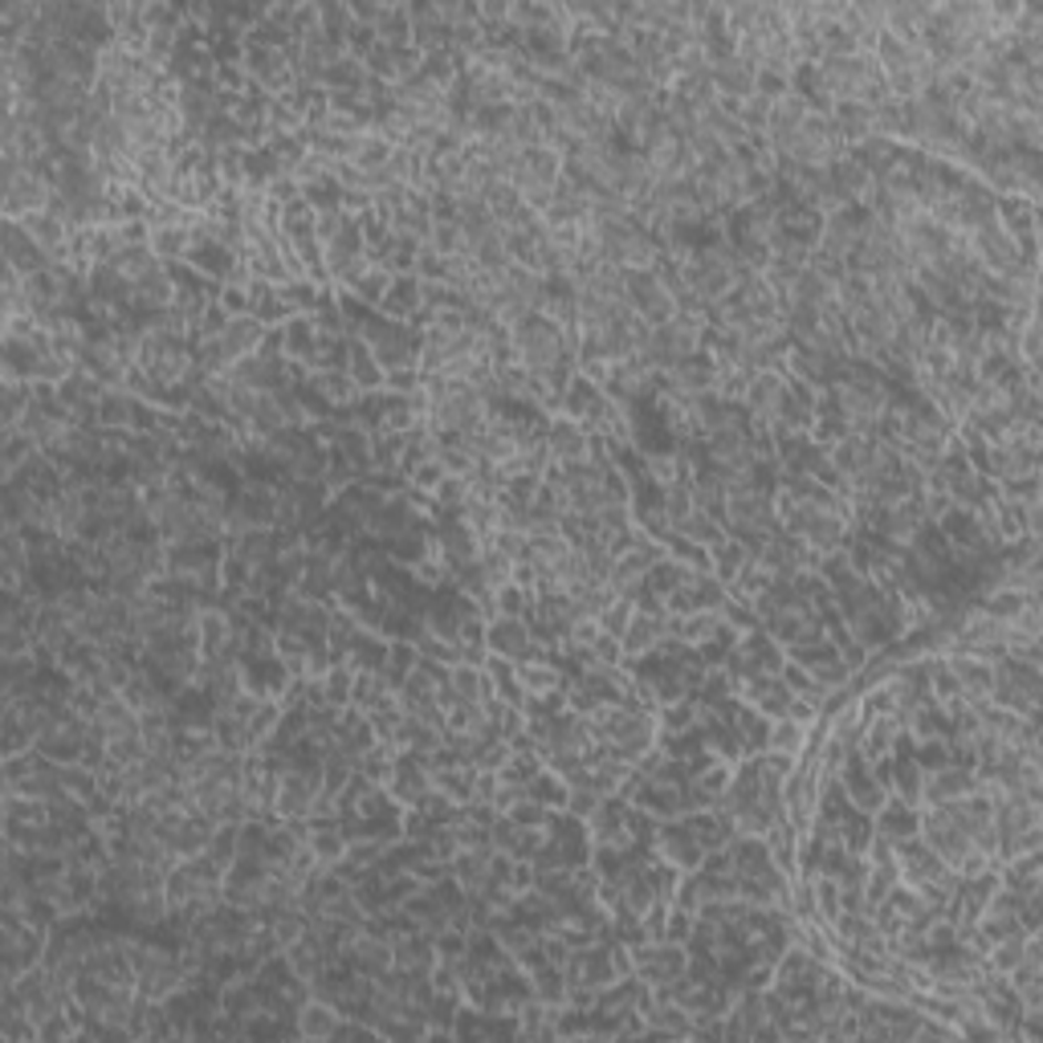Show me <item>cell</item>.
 I'll return each mask as SVG.
<instances>
[{"instance_id": "cell-1", "label": "cell", "mask_w": 1043, "mask_h": 1043, "mask_svg": "<svg viewBox=\"0 0 1043 1043\" xmlns=\"http://www.w3.org/2000/svg\"><path fill=\"white\" fill-rule=\"evenodd\" d=\"M628 962H632V974L644 982V986H653V991H661V986H673L677 979H685V970H689V954L681 950L677 942H641V945H628Z\"/></svg>"}, {"instance_id": "cell-2", "label": "cell", "mask_w": 1043, "mask_h": 1043, "mask_svg": "<svg viewBox=\"0 0 1043 1043\" xmlns=\"http://www.w3.org/2000/svg\"><path fill=\"white\" fill-rule=\"evenodd\" d=\"M843 155H848V147H843V139L836 135V126H831L828 114H807V123L799 126L791 152L783 155V160H795V164H804V167L828 172Z\"/></svg>"}, {"instance_id": "cell-3", "label": "cell", "mask_w": 1043, "mask_h": 1043, "mask_svg": "<svg viewBox=\"0 0 1043 1043\" xmlns=\"http://www.w3.org/2000/svg\"><path fill=\"white\" fill-rule=\"evenodd\" d=\"M318 791H323V779L310 775V770H286L274 787V816L282 824H306L315 816Z\"/></svg>"}, {"instance_id": "cell-4", "label": "cell", "mask_w": 1043, "mask_h": 1043, "mask_svg": "<svg viewBox=\"0 0 1043 1043\" xmlns=\"http://www.w3.org/2000/svg\"><path fill=\"white\" fill-rule=\"evenodd\" d=\"M746 416L758 420V425L775 428L783 420V408H787V379L783 371H758L750 384H746Z\"/></svg>"}, {"instance_id": "cell-5", "label": "cell", "mask_w": 1043, "mask_h": 1043, "mask_svg": "<svg viewBox=\"0 0 1043 1043\" xmlns=\"http://www.w3.org/2000/svg\"><path fill=\"white\" fill-rule=\"evenodd\" d=\"M979 791V775L962 767H938L930 775H921V795L918 804L938 807V804H954V799H967V795Z\"/></svg>"}, {"instance_id": "cell-6", "label": "cell", "mask_w": 1043, "mask_h": 1043, "mask_svg": "<svg viewBox=\"0 0 1043 1043\" xmlns=\"http://www.w3.org/2000/svg\"><path fill=\"white\" fill-rule=\"evenodd\" d=\"M661 379H665V391H681V396H714V388H717V371L705 355L673 359V364L661 371Z\"/></svg>"}, {"instance_id": "cell-7", "label": "cell", "mask_w": 1043, "mask_h": 1043, "mask_svg": "<svg viewBox=\"0 0 1043 1043\" xmlns=\"http://www.w3.org/2000/svg\"><path fill=\"white\" fill-rule=\"evenodd\" d=\"M485 644H490V653L498 661H530L539 653V644L526 632L522 616H493V624L485 628Z\"/></svg>"}, {"instance_id": "cell-8", "label": "cell", "mask_w": 1043, "mask_h": 1043, "mask_svg": "<svg viewBox=\"0 0 1043 1043\" xmlns=\"http://www.w3.org/2000/svg\"><path fill=\"white\" fill-rule=\"evenodd\" d=\"M668 636H673L668 632V612H661V607H636L628 632L620 636V648H624V656H644L661 648Z\"/></svg>"}, {"instance_id": "cell-9", "label": "cell", "mask_w": 1043, "mask_h": 1043, "mask_svg": "<svg viewBox=\"0 0 1043 1043\" xmlns=\"http://www.w3.org/2000/svg\"><path fill=\"white\" fill-rule=\"evenodd\" d=\"M587 449H591V432L579 425V420H571V416H559V420L546 428V453H551V461L559 469L587 461Z\"/></svg>"}, {"instance_id": "cell-10", "label": "cell", "mask_w": 1043, "mask_h": 1043, "mask_svg": "<svg viewBox=\"0 0 1043 1043\" xmlns=\"http://www.w3.org/2000/svg\"><path fill=\"white\" fill-rule=\"evenodd\" d=\"M868 213H856V208H843V213L828 216L824 228H819V249L840 257V262H852L856 245H860V233H865Z\"/></svg>"}, {"instance_id": "cell-11", "label": "cell", "mask_w": 1043, "mask_h": 1043, "mask_svg": "<svg viewBox=\"0 0 1043 1043\" xmlns=\"http://www.w3.org/2000/svg\"><path fill=\"white\" fill-rule=\"evenodd\" d=\"M656 856L677 872H693L705 860V848L689 828H661L656 831Z\"/></svg>"}, {"instance_id": "cell-12", "label": "cell", "mask_w": 1043, "mask_h": 1043, "mask_svg": "<svg viewBox=\"0 0 1043 1043\" xmlns=\"http://www.w3.org/2000/svg\"><path fill=\"white\" fill-rule=\"evenodd\" d=\"M755 74H758L755 65L738 58V53H729V58L709 65V82H714L717 99H750L755 94Z\"/></svg>"}, {"instance_id": "cell-13", "label": "cell", "mask_w": 1043, "mask_h": 1043, "mask_svg": "<svg viewBox=\"0 0 1043 1043\" xmlns=\"http://www.w3.org/2000/svg\"><path fill=\"white\" fill-rule=\"evenodd\" d=\"M216 342L225 347V355L233 364H237V359H249V355H257L265 347V323L253 315L228 318V327L216 335Z\"/></svg>"}, {"instance_id": "cell-14", "label": "cell", "mask_w": 1043, "mask_h": 1043, "mask_svg": "<svg viewBox=\"0 0 1043 1043\" xmlns=\"http://www.w3.org/2000/svg\"><path fill=\"white\" fill-rule=\"evenodd\" d=\"M668 632L681 636L689 648H705L722 636V612L717 607H705V612H685V616H668Z\"/></svg>"}, {"instance_id": "cell-15", "label": "cell", "mask_w": 1043, "mask_h": 1043, "mask_svg": "<svg viewBox=\"0 0 1043 1043\" xmlns=\"http://www.w3.org/2000/svg\"><path fill=\"white\" fill-rule=\"evenodd\" d=\"M90 726H94V734H99L102 742L126 738V734H139V709H131L123 697H106V702L94 709Z\"/></svg>"}, {"instance_id": "cell-16", "label": "cell", "mask_w": 1043, "mask_h": 1043, "mask_svg": "<svg viewBox=\"0 0 1043 1043\" xmlns=\"http://www.w3.org/2000/svg\"><path fill=\"white\" fill-rule=\"evenodd\" d=\"M828 119H831V126H836V135L843 139V147H848V152L872 139V111H868L865 102H836Z\"/></svg>"}, {"instance_id": "cell-17", "label": "cell", "mask_w": 1043, "mask_h": 1043, "mask_svg": "<svg viewBox=\"0 0 1043 1043\" xmlns=\"http://www.w3.org/2000/svg\"><path fill=\"white\" fill-rule=\"evenodd\" d=\"M342 1031V1011L330 999H310L298 1011V1035L303 1040H330Z\"/></svg>"}, {"instance_id": "cell-18", "label": "cell", "mask_w": 1043, "mask_h": 1043, "mask_svg": "<svg viewBox=\"0 0 1043 1043\" xmlns=\"http://www.w3.org/2000/svg\"><path fill=\"white\" fill-rule=\"evenodd\" d=\"M428 942H432V938H425L420 930L396 938V942H391V967L408 970V974H425V970H432V962H437V945H428Z\"/></svg>"}, {"instance_id": "cell-19", "label": "cell", "mask_w": 1043, "mask_h": 1043, "mask_svg": "<svg viewBox=\"0 0 1043 1043\" xmlns=\"http://www.w3.org/2000/svg\"><path fill=\"white\" fill-rule=\"evenodd\" d=\"M485 213H490V221H498L502 228H514L530 208H526V201H522V192H518L514 184H493V188L485 192Z\"/></svg>"}, {"instance_id": "cell-20", "label": "cell", "mask_w": 1043, "mask_h": 1043, "mask_svg": "<svg viewBox=\"0 0 1043 1043\" xmlns=\"http://www.w3.org/2000/svg\"><path fill=\"white\" fill-rule=\"evenodd\" d=\"M514 681H518V693H526V697H551L563 681H559V673H554V665H542L539 656H530V661H518L514 665Z\"/></svg>"}, {"instance_id": "cell-21", "label": "cell", "mask_w": 1043, "mask_h": 1043, "mask_svg": "<svg viewBox=\"0 0 1043 1043\" xmlns=\"http://www.w3.org/2000/svg\"><path fill=\"white\" fill-rule=\"evenodd\" d=\"M897 734H901V722H897V714L877 717L872 726H865L860 750H865V763H868V767H877L880 758H889V755H892V742H897Z\"/></svg>"}, {"instance_id": "cell-22", "label": "cell", "mask_w": 1043, "mask_h": 1043, "mask_svg": "<svg viewBox=\"0 0 1043 1043\" xmlns=\"http://www.w3.org/2000/svg\"><path fill=\"white\" fill-rule=\"evenodd\" d=\"M843 791H848L852 807H860V811H880V807H884V787L872 779L868 763L856 770H843Z\"/></svg>"}, {"instance_id": "cell-23", "label": "cell", "mask_w": 1043, "mask_h": 1043, "mask_svg": "<svg viewBox=\"0 0 1043 1043\" xmlns=\"http://www.w3.org/2000/svg\"><path fill=\"white\" fill-rule=\"evenodd\" d=\"M376 41H384V45H412V13H408V4H379Z\"/></svg>"}, {"instance_id": "cell-24", "label": "cell", "mask_w": 1043, "mask_h": 1043, "mask_svg": "<svg viewBox=\"0 0 1043 1043\" xmlns=\"http://www.w3.org/2000/svg\"><path fill=\"white\" fill-rule=\"evenodd\" d=\"M315 391L323 396L327 403H339V408H347V403H355L359 396H364V388L351 379V371H339V367H327V371H315Z\"/></svg>"}, {"instance_id": "cell-25", "label": "cell", "mask_w": 1043, "mask_h": 1043, "mask_svg": "<svg viewBox=\"0 0 1043 1043\" xmlns=\"http://www.w3.org/2000/svg\"><path fill=\"white\" fill-rule=\"evenodd\" d=\"M877 831L884 843H897V840H909L913 836V828H918V816H913V804H906V799H892L889 807H880L877 811Z\"/></svg>"}, {"instance_id": "cell-26", "label": "cell", "mask_w": 1043, "mask_h": 1043, "mask_svg": "<svg viewBox=\"0 0 1043 1043\" xmlns=\"http://www.w3.org/2000/svg\"><path fill=\"white\" fill-rule=\"evenodd\" d=\"M673 534H681V539L697 542V546H717V542L726 539V534H722V522H717L714 514L697 510V505H693V510H689L685 518H677V522H673Z\"/></svg>"}, {"instance_id": "cell-27", "label": "cell", "mask_w": 1043, "mask_h": 1043, "mask_svg": "<svg viewBox=\"0 0 1043 1043\" xmlns=\"http://www.w3.org/2000/svg\"><path fill=\"white\" fill-rule=\"evenodd\" d=\"M147 245L155 249L160 262H180V257H188L196 249L192 228H147Z\"/></svg>"}, {"instance_id": "cell-28", "label": "cell", "mask_w": 1043, "mask_h": 1043, "mask_svg": "<svg viewBox=\"0 0 1043 1043\" xmlns=\"http://www.w3.org/2000/svg\"><path fill=\"white\" fill-rule=\"evenodd\" d=\"M804 746H807V726H799V722H791V717H779V722L767 729V750H770V755L795 758L799 750H804Z\"/></svg>"}, {"instance_id": "cell-29", "label": "cell", "mask_w": 1043, "mask_h": 1043, "mask_svg": "<svg viewBox=\"0 0 1043 1043\" xmlns=\"http://www.w3.org/2000/svg\"><path fill=\"white\" fill-rule=\"evenodd\" d=\"M425 249L437 253V257H457L466 253V233H461V221H432L425 237Z\"/></svg>"}, {"instance_id": "cell-30", "label": "cell", "mask_w": 1043, "mask_h": 1043, "mask_svg": "<svg viewBox=\"0 0 1043 1043\" xmlns=\"http://www.w3.org/2000/svg\"><path fill=\"white\" fill-rule=\"evenodd\" d=\"M347 371H351V379L364 391H379V388H384V367L376 364V355L367 351L364 342H359V347H351V364H347Z\"/></svg>"}, {"instance_id": "cell-31", "label": "cell", "mask_w": 1043, "mask_h": 1043, "mask_svg": "<svg viewBox=\"0 0 1043 1043\" xmlns=\"http://www.w3.org/2000/svg\"><path fill=\"white\" fill-rule=\"evenodd\" d=\"M632 616H636V600H628V595H616V600H612V604H607L595 620H600V628H604L607 636H616V641H620V636L628 632Z\"/></svg>"}, {"instance_id": "cell-32", "label": "cell", "mask_w": 1043, "mask_h": 1043, "mask_svg": "<svg viewBox=\"0 0 1043 1043\" xmlns=\"http://www.w3.org/2000/svg\"><path fill=\"white\" fill-rule=\"evenodd\" d=\"M648 478H653L661 490H668V485H681V481H685V457L653 453V457H648Z\"/></svg>"}, {"instance_id": "cell-33", "label": "cell", "mask_w": 1043, "mask_h": 1043, "mask_svg": "<svg viewBox=\"0 0 1043 1043\" xmlns=\"http://www.w3.org/2000/svg\"><path fill=\"white\" fill-rule=\"evenodd\" d=\"M384 856H388V843L384 840H351L342 860H347L351 868H359V872H367V868H376Z\"/></svg>"}, {"instance_id": "cell-34", "label": "cell", "mask_w": 1043, "mask_h": 1043, "mask_svg": "<svg viewBox=\"0 0 1043 1043\" xmlns=\"http://www.w3.org/2000/svg\"><path fill=\"white\" fill-rule=\"evenodd\" d=\"M384 388L396 396H412L425 388V376H420V367H391V371H384Z\"/></svg>"}]
</instances>
